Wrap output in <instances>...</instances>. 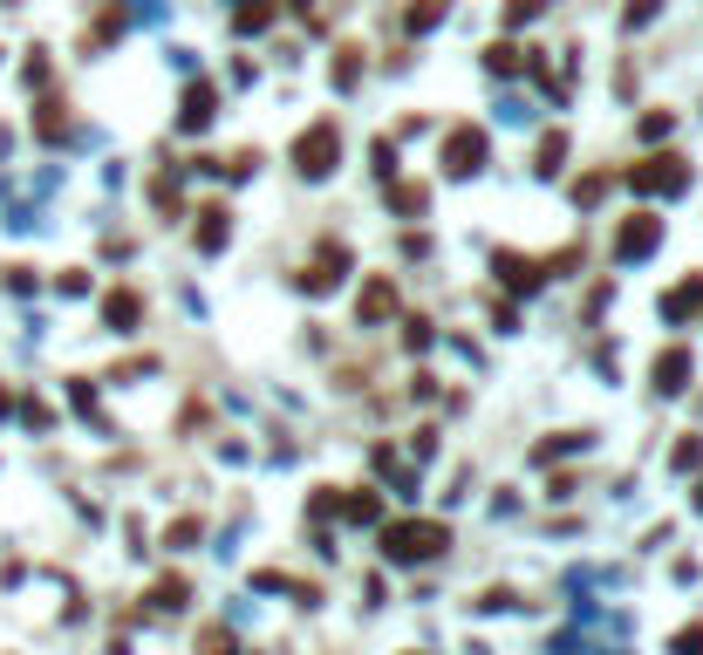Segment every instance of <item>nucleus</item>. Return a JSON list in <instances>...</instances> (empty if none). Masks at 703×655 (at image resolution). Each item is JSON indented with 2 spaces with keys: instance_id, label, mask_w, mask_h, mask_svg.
Returning <instances> with one entry per match:
<instances>
[{
  "instance_id": "nucleus-28",
  "label": "nucleus",
  "mask_w": 703,
  "mask_h": 655,
  "mask_svg": "<svg viewBox=\"0 0 703 655\" xmlns=\"http://www.w3.org/2000/svg\"><path fill=\"white\" fill-rule=\"evenodd\" d=\"M697 505H703V485H697Z\"/></svg>"
},
{
  "instance_id": "nucleus-5",
  "label": "nucleus",
  "mask_w": 703,
  "mask_h": 655,
  "mask_svg": "<svg viewBox=\"0 0 703 655\" xmlns=\"http://www.w3.org/2000/svg\"><path fill=\"white\" fill-rule=\"evenodd\" d=\"M492 267H499V280H506L512 294H533L547 280V260H526V253H492Z\"/></svg>"
},
{
  "instance_id": "nucleus-4",
  "label": "nucleus",
  "mask_w": 703,
  "mask_h": 655,
  "mask_svg": "<svg viewBox=\"0 0 703 655\" xmlns=\"http://www.w3.org/2000/svg\"><path fill=\"white\" fill-rule=\"evenodd\" d=\"M444 171H451V178L485 171V130H451V137H444Z\"/></svg>"
},
{
  "instance_id": "nucleus-10",
  "label": "nucleus",
  "mask_w": 703,
  "mask_h": 655,
  "mask_svg": "<svg viewBox=\"0 0 703 655\" xmlns=\"http://www.w3.org/2000/svg\"><path fill=\"white\" fill-rule=\"evenodd\" d=\"M103 321H110V328H117V335H130V328H137V321H144V301H137V294H130V287H117V294H110V301H103Z\"/></svg>"
},
{
  "instance_id": "nucleus-11",
  "label": "nucleus",
  "mask_w": 703,
  "mask_h": 655,
  "mask_svg": "<svg viewBox=\"0 0 703 655\" xmlns=\"http://www.w3.org/2000/svg\"><path fill=\"white\" fill-rule=\"evenodd\" d=\"M485 69H492V76H519V69H533V55H526L519 41H492V48H485Z\"/></svg>"
},
{
  "instance_id": "nucleus-15",
  "label": "nucleus",
  "mask_w": 703,
  "mask_h": 655,
  "mask_svg": "<svg viewBox=\"0 0 703 655\" xmlns=\"http://www.w3.org/2000/svg\"><path fill=\"white\" fill-rule=\"evenodd\" d=\"M560 157H567V137H560V130H547V137H540V164H533V171H540V178H553V171H560Z\"/></svg>"
},
{
  "instance_id": "nucleus-22",
  "label": "nucleus",
  "mask_w": 703,
  "mask_h": 655,
  "mask_svg": "<svg viewBox=\"0 0 703 655\" xmlns=\"http://www.w3.org/2000/svg\"><path fill=\"white\" fill-rule=\"evenodd\" d=\"M540 7H547V0H512V7H506V28H526Z\"/></svg>"
},
{
  "instance_id": "nucleus-20",
  "label": "nucleus",
  "mask_w": 703,
  "mask_h": 655,
  "mask_svg": "<svg viewBox=\"0 0 703 655\" xmlns=\"http://www.w3.org/2000/svg\"><path fill=\"white\" fill-rule=\"evenodd\" d=\"M342 512H349V519H376L383 505H376V492H355V499H342Z\"/></svg>"
},
{
  "instance_id": "nucleus-23",
  "label": "nucleus",
  "mask_w": 703,
  "mask_h": 655,
  "mask_svg": "<svg viewBox=\"0 0 703 655\" xmlns=\"http://www.w3.org/2000/svg\"><path fill=\"white\" fill-rule=\"evenodd\" d=\"M198 649H205V655H233V635H226V628H205V642H198Z\"/></svg>"
},
{
  "instance_id": "nucleus-1",
  "label": "nucleus",
  "mask_w": 703,
  "mask_h": 655,
  "mask_svg": "<svg viewBox=\"0 0 703 655\" xmlns=\"http://www.w3.org/2000/svg\"><path fill=\"white\" fill-rule=\"evenodd\" d=\"M444 546H451V533L437 519H396V526H383V553L390 560H437Z\"/></svg>"
},
{
  "instance_id": "nucleus-25",
  "label": "nucleus",
  "mask_w": 703,
  "mask_h": 655,
  "mask_svg": "<svg viewBox=\"0 0 703 655\" xmlns=\"http://www.w3.org/2000/svg\"><path fill=\"white\" fill-rule=\"evenodd\" d=\"M601 192H608V178H581V185H574V198H581V205H594Z\"/></svg>"
},
{
  "instance_id": "nucleus-12",
  "label": "nucleus",
  "mask_w": 703,
  "mask_h": 655,
  "mask_svg": "<svg viewBox=\"0 0 703 655\" xmlns=\"http://www.w3.org/2000/svg\"><path fill=\"white\" fill-rule=\"evenodd\" d=\"M444 14H451V0H410V7H403V28H410V35H430Z\"/></svg>"
},
{
  "instance_id": "nucleus-27",
  "label": "nucleus",
  "mask_w": 703,
  "mask_h": 655,
  "mask_svg": "<svg viewBox=\"0 0 703 655\" xmlns=\"http://www.w3.org/2000/svg\"><path fill=\"white\" fill-rule=\"evenodd\" d=\"M287 7H294V14H308V7H314V0H287Z\"/></svg>"
},
{
  "instance_id": "nucleus-14",
  "label": "nucleus",
  "mask_w": 703,
  "mask_h": 655,
  "mask_svg": "<svg viewBox=\"0 0 703 655\" xmlns=\"http://www.w3.org/2000/svg\"><path fill=\"white\" fill-rule=\"evenodd\" d=\"M198 219H205V226H198V246H205V253H219V246H226V219H233V212H226V205H205Z\"/></svg>"
},
{
  "instance_id": "nucleus-17",
  "label": "nucleus",
  "mask_w": 703,
  "mask_h": 655,
  "mask_svg": "<svg viewBox=\"0 0 703 655\" xmlns=\"http://www.w3.org/2000/svg\"><path fill=\"white\" fill-rule=\"evenodd\" d=\"M355 76H362V48H342L335 55V89H355Z\"/></svg>"
},
{
  "instance_id": "nucleus-3",
  "label": "nucleus",
  "mask_w": 703,
  "mask_h": 655,
  "mask_svg": "<svg viewBox=\"0 0 703 655\" xmlns=\"http://www.w3.org/2000/svg\"><path fill=\"white\" fill-rule=\"evenodd\" d=\"M628 185H635L642 198H669V192H683V185H690V164L663 151V157H649V164H635V171H628Z\"/></svg>"
},
{
  "instance_id": "nucleus-26",
  "label": "nucleus",
  "mask_w": 703,
  "mask_h": 655,
  "mask_svg": "<svg viewBox=\"0 0 703 655\" xmlns=\"http://www.w3.org/2000/svg\"><path fill=\"white\" fill-rule=\"evenodd\" d=\"M676 655H703V628H690V635H676Z\"/></svg>"
},
{
  "instance_id": "nucleus-7",
  "label": "nucleus",
  "mask_w": 703,
  "mask_h": 655,
  "mask_svg": "<svg viewBox=\"0 0 703 655\" xmlns=\"http://www.w3.org/2000/svg\"><path fill=\"white\" fill-rule=\"evenodd\" d=\"M656 239H663L656 219H628V226L615 232V253H622V260H642V253H656Z\"/></svg>"
},
{
  "instance_id": "nucleus-8",
  "label": "nucleus",
  "mask_w": 703,
  "mask_h": 655,
  "mask_svg": "<svg viewBox=\"0 0 703 655\" xmlns=\"http://www.w3.org/2000/svg\"><path fill=\"white\" fill-rule=\"evenodd\" d=\"M690 369H697V362H690V348H663V355H656V389H663V396L690 389Z\"/></svg>"
},
{
  "instance_id": "nucleus-16",
  "label": "nucleus",
  "mask_w": 703,
  "mask_h": 655,
  "mask_svg": "<svg viewBox=\"0 0 703 655\" xmlns=\"http://www.w3.org/2000/svg\"><path fill=\"white\" fill-rule=\"evenodd\" d=\"M267 21H274V7H267V0H246V7L233 14V28H239V35H253V28H267Z\"/></svg>"
},
{
  "instance_id": "nucleus-9",
  "label": "nucleus",
  "mask_w": 703,
  "mask_h": 655,
  "mask_svg": "<svg viewBox=\"0 0 703 655\" xmlns=\"http://www.w3.org/2000/svg\"><path fill=\"white\" fill-rule=\"evenodd\" d=\"M690 314H703V273H690L683 287L663 294V321H690Z\"/></svg>"
},
{
  "instance_id": "nucleus-2",
  "label": "nucleus",
  "mask_w": 703,
  "mask_h": 655,
  "mask_svg": "<svg viewBox=\"0 0 703 655\" xmlns=\"http://www.w3.org/2000/svg\"><path fill=\"white\" fill-rule=\"evenodd\" d=\"M335 157H342V130H335V123H314V130H301V144H294L301 178H328V171H335Z\"/></svg>"
},
{
  "instance_id": "nucleus-18",
  "label": "nucleus",
  "mask_w": 703,
  "mask_h": 655,
  "mask_svg": "<svg viewBox=\"0 0 703 655\" xmlns=\"http://www.w3.org/2000/svg\"><path fill=\"white\" fill-rule=\"evenodd\" d=\"M390 205H396V212H424L430 192H424V185H390Z\"/></svg>"
},
{
  "instance_id": "nucleus-19",
  "label": "nucleus",
  "mask_w": 703,
  "mask_h": 655,
  "mask_svg": "<svg viewBox=\"0 0 703 655\" xmlns=\"http://www.w3.org/2000/svg\"><path fill=\"white\" fill-rule=\"evenodd\" d=\"M151 601H157V608H185V580H157Z\"/></svg>"
},
{
  "instance_id": "nucleus-21",
  "label": "nucleus",
  "mask_w": 703,
  "mask_h": 655,
  "mask_svg": "<svg viewBox=\"0 0 703 655\" xmlns=\"http://www.w3.org/2000/svg\"><path fill=\"white\" fill-rule=\"evenodd\" d=\"M622 21H628V28H649V21H656V0H628Z\"/></svg>"
},
{
  "instance_id": "nucleus-13",
  "label": "nucleus",
  "mask_w": 703,
  "mask_h": 655,
  "mask_svg": "<svg viewBox=\"0 0 703 655\" xmlns=\"http://www.w3.org/2000/svg\"><path fill=\"white\" fill-rule=\"evenodd\" d=\"M383 314H396V287L390 280H369L362 287V321H383Z\"/></svg>"
},
{
  "instance_id": "nucleus-24",
  "label": "nucleus",
  "mask_w": 703,
  "mask_h": 655,
  "mask_svg": "<svg viewBox=\"0 0 703 655\" xmlns=\"http://www.w3.org/2000/svg\"><path fill=\"white\" fill-rule=\"evenodd\" d=\"M192 540H198V519H178V526L164 533V546H192Z\"/></svg>"
},
{
  "instance_id": "nucleus-6",
  "label": "nucleus",
  "mask_w": 703,
  "mask_h": 655,
  "mask_svg": "<svg viewBox=\"0 0 703 655\" xmlns=\"http://www.w3.org/2000/svg\"><path fill=\"white\" fill-rule=\"evenodd\" d=\"M212 116H219V89L212 82H192L185 89V110H178V130H205Z\"/></svg>"
}]
</instances>
